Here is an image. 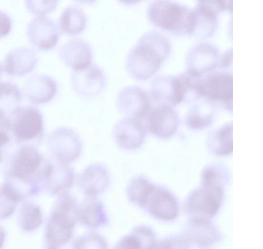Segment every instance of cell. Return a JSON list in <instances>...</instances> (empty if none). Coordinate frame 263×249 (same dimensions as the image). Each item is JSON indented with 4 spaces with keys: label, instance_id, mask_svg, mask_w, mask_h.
Returning a JSON list of instances; mask_svg holds the SVG:
<instances>
[{
    "label": "cell",
    "instance_id": "8992f818",
    "mask_svg": "<svg viewBox=\"0 0 263 249\" xmlns=\"http://www.w3.org/2000/svg\"><path fill=\"white\" fill-rule=\"evenodd\" d=\"M223 196V185L202 184L187 198L186 210L191 218L209 220L217 213Z\"/></svg>",
    "mask_w": 263,
    "mask_h": 249
},
{
    "label": "cell",
    "instance_id": "1f68e13d",
    "mask_svg": "<svg viewBox=\"0 0 263 249\" xmlns=\"http://www.w3.org/2000/svg\"><path fill=\"white\" fill-rule=\"evenodd\" d=\"M57 2V0H27L25 1V5L31 13L42 15L53 10Z\"/></svg>",
    "mask_w": 263,
    "mask_h": 249
},
{
    "label": "cell",
    "instance_id": "e575fe53",
    "mask_svg": "<svg viewBox=\"0 0 263 249\" xmlns=\"http://www.w3.org/2000/svg\"><path fill=\"white\" fill-rule=\"evenodd\" d=\"M0 36H2L10 32L12 27V20L10 15L3 10H0Z\"/></svg>",
    "mask_w": 263,
    "mask_h": 249
},
{
    "label": "cell",
    "instance_id": "44dd1931",
    "mask_svg": "<svg viewBox=\"0 0 263 249\" xmlns=\"http://www.w3.org/2000/svg\"><path fill=\"white\" fill-rule=\"evenodd\" d=\"M75 180L74 170L68 164L49 162L46 173L44 189L52 195L68 192Z\"/></svg>",
    "mask_w": 263,
    "mask_h": 249
},
{
    "label": "cell",
    "instance_id": "f546056e",
    "mask_svg": "<svg viewBox=\"0 0 263 249\" xmlns=\"http://www.w3.org/2000/svg\"><path fill=\"white\" fill-rule=\"evenodd\" d=\"M20 200L8 185L4 182L0 186V217L5 219L15 210Z\"/></svg>",
    "mask_w": 263,
    "mask_h": 249
},
{
    "label": "cell",
    "instance_id": "30bf717a",
    "mask_svg": "<svg viewBox=\"0 0 263 249\" xmlns=\"http://www.w3.org/2000/svg\"><path fill=\"white\" fill-rule=\"evenodd\" d=\"M220 55L219 50L213 44L199 42L191 47L187 54V71L195 77L201 78L218 67Z\"/></svg>",
    "mask_w": 263,
    "mask_h": 249
},
{
    "label": "cell",
    "instance_id": "4dcf8cb0",
    "mask_svg": "<svg viewBox=\"0 0 263 249\" xmlns=\"http://www.w3.org/2000/svg\"><path fill=\"white\" fill-rule=\"evenodd\" d=\"M74 249H107L106 242L99 234L92 232L80 238Z\"/></svg>",
    "mask_w": 263,
    "mask_h": 249
},
{
    "label": "cell",
    "instance_id": "7a4b0ae2",
    "mask_svg": "<svg viewBox=\"0 0 263 249\" xmlns=\"http://www.w3.org/2000/svg\"><path fill=\"white\" fill-rule=\"evenodd\" d=\"M170 50V42L166 36L155 31L146 32L129 52L127 70L136 79H148L158 71Z\"/></svg>",
    "mask_w": 263,
    "mask_h": 249
},
{
    "label": "cell",
    "instance_id": "4fadbf2b",
    "mask_svg": "<svg viewBox=\"0 0 263 249\" xmlns=\"http://www.w3.org/2000/svg\"><path fill=\"white\" fill-rule=\"evenodd\" d=\"M106 77L103 70L95 64H91L80 70H74L71 83L74 90L82 96L91 97L99 94L106 85Z\"/></svg>",
    "mask_w": 263,
    "mask_h": 249
},
{
    "label": "cell",
    "instance_id": "7c38bea8",
    "mask_svg": "<svg viewBox=\"0 0 263 249\" xmlns=\"http://www.w3.org/2000/svg\"><path fill=\"white\" fill-rule=\"evenodd\" d=\"M58 24L44 15L33 18L27 23L26 35L29 42L36 48L48 50L54 47L60 36Z\"/></svg>",
    "mask_w": 263,
    "mask_h": 249
},
{
    "label": "cell",
    "instance_id": "4316f807",
    "mask_svg": "<svg viewBox=\"0 0 263 249\" xmlns=\"http://www.w3.org/2000/svg\"><path fill=\"white\" fill-rule=\"evenodd\" d=\"M19 224L23 231L31 232L38 228L43 220L40 207L31 201H24L19 213Z\"/></svg>",
    "mask_w": 263,
    "mask_h": 249
},
{
    "label": "cell",
    "instance_id": "6da1fadb",
    "mask_svg": "<svg viewBox=\"0 0 263 249\" xmlns=\"http://www.w3.org/2000/svg\"><path fill=\"white\" fill-rule=\"evenodd\" d=\"M49 162L34 145H21L9 158L5 181L21 200L37 195L44 189Z\"/></svg>",
    "mask_w": 263,
    "mask_h": 249
},
{
    "label": "cell",
    "instance_id": "83f0119b",
    "mask_svg": "<svg viewBox=\"0 0 263 249\" xmlns=\"http://www.w3.org/2000/svg\"><path fill=\"white\" fill-rule=\"evenodd\" d=\"M147 178L138 176L133 178L126 188L127 196L132 202L142 207L146 197L153 187Z\"/></svg>",
    "mask_w": 263,
    "mask_h": 249
},
{
    "label": "cell",
    "instance_id": "d590c367",
    "mask_svg": "<svg viewBox=\"0 0 263 249\" xmlns=\"http://www.w3.org/2000/svg\"><path fill=\"white\" fill-rule=\"evenodd\" d=\"M232 60V49L231 48L220 55L218 67L221 68H228L231 66Z\"/></svg>",
    "mask_w": 263,
    "mask_h": 249
},
{
    "label": "cell",
    "instance_id": "ac0fdd59",
    "mask_svg": "<svg viewBox=\"0 0 263 249\" xmlns=\"http://www.w3.org/2000/svg\"><path fill=\"white\" fill-rule=\"evenodd\" d=\"M57 84L51 76L43 73H36L24 82V95L31 102L42 104L51 100L56 94Z\"/></svg>",
    "mask_w": 263,
    "mask_h": 249
},
{
    "label": "cell",
    "instance_id": "52a82bcc",
    "mask_svg": "<svg viewBox=\"0 0 263 249\" xmlns=\"http://www.w3.org/2000/svg\"><path fill=\"white\" fill-rule=\"evenodd\" d=\"M193 9V25L191 35L204 38L211 36L217 25L220 11H232V1L198 0Z\"/></svg>",
    "mask_w": 263,
    "mask_h": 249
},
{
    "label": "cell",
    "instance_id": "603a6c76",
    "mask_svg": "<svg viewBox=\"0 0 263 249\" xmlns=\"http://www.w3.org/2000/svg\"><path fill=\"white\" fill-rule=\"evenodd\" d=\"M57 24L60 31L70 35L77 34L85 28L87 17L80 7L70 4L61 11Z\"/></svg>",
    "mask_w": 263,
    "mask_h": 249
},
{
    "label": "cell",
    "instance_id": "9c48e42d",
    "mask_svg": "<svg viewBox=\"0 0 263 249\" xmlns=\"http://www.w3.org/2000/svg\"><path fill=\"white\" fill-rule=\"evenodd\" d=\"M47 146L56 161L65 164L75 161L79 156L82 147L78 135L67 127L57 128L51 132Z\"/></svg>",
    "mask_w": 263,
    "mask_h": 249
},
{
    "label": "cell",
    "instance_id": "f1b7e54d",
    "mask_svg": "<svg viewBox=\"0 0 263 249\" xmlns=\"http://www.w3.org/2000/svg\"><path fill=\"white\" fill-rule=\"evenodd\" d=\"M232 125L227 124L222 127L216 134L213 148L215 153L219 155H227L233 149Z\"/></svg>",
    "mask_w": 263,
    "mask_h": 249
},
{
    "label": "cell",
    "instance_id": "7402d4cb",
    "mask_svg": "<svg viewBox=\"0 0 263 249\" xmlns=\"http://www.w3.org/2000/svg\"><path fill=\"white\" fill-rule=\"evenodd\" d=\"M150 99L156 106L173 108L179 104L173 81V75H160L152 81L150 89Z\"/></svg>",
    "mask_w": 263,
    "mask_h": 249
},
{
    "label": "cell",
    "instance_id": "d6986e66",
    "mask_svg": "<svg viewBox=\"0 0 263 249\" xmlns=\"http://www.w3.org/2000/svg\"><path fill=\"white\" fill-rule=\"evenodd\" d=\"M60 58L74 70L84 69L91 64L93 51L90 44L80 38H72L59 47Z\"/></svg>",
    "mask_w": 263,
    "mask_h": 249
},
{
    "label": "cell",
    "instance_id": "8fae6325",
    "mask_svg": "<svg viewBox=\"0 0 263 249\" xmlns=\"http://www.w3.org/2000/svg\"><path fill=\"white\" fill-rule=\"evenodd\" d=\"M116 104L126 118L140 120L147 117L151 109L150 99L145 90L137 86H129L118 93Z\"/></svg>",
    "mask_w": 263,
    "mask_h": 249
},
{
    "label": "cell",
    "instance_id": "5bb4252c",
    "mask_svg": "<svg viewBox=\"0 0 263 249\" xmlns=\"http://www.w3.org/2000/svg\"><path fill=\"white\" fill-rule=\"evenodd\" d=\"M142 208L162 220H173L179 213V205L174 196L167 189L154 185L148 193Z\"/></svg>",
    "mask_w": 263,
    "mask_h": 249
},
{
    "label": "cell",
    "instance_id": "5b68a950",
    "mask_svg": "<svg viewBox=\"0 0 263 249\" xmlns=\"http://www.w3.org/2000/svg\"><path fill=\"white\" fill-rule=\"evenodd\" d=\"M6 117L17 144L34 145L33 143L40 141L43 134V121L38 108L31 105L19 106Z\"/></svg>",
    "mask_w": 263,
    "mask_h": 249
},
{
    "label": "cell",
    "instance_id": "9a60e30c",
    "mask_svg": "<svg viewBox=\"0 0 263 249\" xmlns=\"http://www.w3.org/2000/svg\"><path fill=\"white\" fill-rule=\"evenodd\" d=\"M38 61V54L27 46L15 47L5 55L0 63L1 72L11 76H21L31 71Z\"/></svg>",
    "mask_w": 263,
    "mask_h": 249
},
{
    "label": "cell",
    "instance_id": "277c9868",
    "mask_svg": "<svg viewBox=\"0 0 263 249\" xmlns=\"http://www.w3.org/2000/svg\"><path fill=\"white\" fill-rule=\"evenodd\" d=\"M150 23L155 27L177 36L190 35L193 24V9L172 0L151 2L147 10Z\"/></svg>",
    "mask_w": 263,
    "mask_h": 249
},
{
    "label": "cell",
    "instance_id": "e0dca14e",
    "mask_svg": "<svg viewBox=\"0 0 263 249\" xmlns=\"http://www.w3.org/2000/svg\"><path fill=\"white\" fill-rule=\"evenodd\" d=\"M146 129L140 120L125 118L118 121L113 130L116 143L125 150L138 148L144 142Z\"/></svg>",
    "mask_w": 263,
    "mask_h": 249
},
{
    "label": "cell",
    "instance_id": "cb8c5ba5",
    "mask_svg": "<svg viewBox=\"0 0 263 249\" xmlns=\"http://www.w3.org/2000/svg\"><path fill=\"white\" fill-rule=\"evenodd\" d=\"M219 238L218 231L209 220L199 218L190 219L187 238L189 242L206 247L217 241Z\"/></svg>",
    "mask_w": 263,
    "mask_h": 249
},
{
    "label": "cell",
    "instance_id": "ba28073f",
    "mask_svg": "<svg viewBox=\"0 0 263 249\" xmlns=\"http://www.w3.org/2000/svg\"><path fill=\"white\" fill-rule=\"evenodd\" d=\"M201 97L210 102L221 104L232 109L233 76L229 71H213L201 78Z\"/></svg>",
    "mask_w": 263,
    "mask_h": 249
},
{
    "label": "cell",
    "instance_id": "3957f363",
    "mask_svg": "<svg viewBox=\"0 0 263 249\" xmlns=\"http://www.w3.org/2000/svg\"><path fill=\"white\" fill-rule=\"evenodd\" d=\"M79 207L69 192L59 195L46 227V249H62L70 241L78 219Z\"/></svg>",
    "mask_w": 263,
    "mask_h": 249
},
{
    "label": "cell",
    "instance_id": "ffe728a7",
    "mask_svg": "<svg viewBox=\"0 0 263 249\" xmlns=\"http://www.w3.org/2000/svg\"><path fill=\"white\" fill-rule=\"evenodd\" d=\"M110 182L107 168L102 163L88 166L80 175L78 184L83 193L89 197H94L107 189Z\"/></svg>",
    "mask_w": 263,
    "mask_h": 249
},
{
    "label": "cell",
    "instance_id": "2e32d148",
    "mask_svg": "<svg viewBox=\"0 0 263 249\" xmlns=\"http://www.w3.org/2000/svg\"><path fill=\"white\" fill-rule=\"evenodd\" d=\"M147 127L150 133L160 139H168L176 132L179 124L177 112L172 107L156 106L147 115Z\"/></svg>",
    "mask_w": 263,
    "mask_h": 249
},
{
    "label": "cell",
    "instance_id": "484cf974",
    "mask_svg": "<svg viewBox=\"0 0 263 249\" xmlns=\"http://www.w3.org/2000/svg\"><path fill=\"white\" fill-rule=\"evenodd\" d=\"M0 115L8 117L19 106L21 93L18 86L9 80L0 83Z\"/></svg>",
    "mask_w": 263,
    "mask_h": 249
},
{
    "label": "cell",
    "instance_id": "d4e9b609",
    "mask_svg": "<svg viewBox=\"0 0 263 249\" xmlns=\"http://www.w3.org/2000/svg\"><path fill=\"white\" fill-rule=\"evenodd\" d=\"M78 216L82 223L93 228L104 225L107 218L103 203L94 197H89L79 206Z\"/></svg>",
    "mask_w": 263,
    "mask_h": 249
},
{
    "label": "cell",
    "instance_id": "d6a6232c",
    "mask_svg": "<svg viewBox=\"0 0 263 249\" xmlns=\"http://www.w3.org/2000/svg\"><path fill=\"white\" fill-rule=\"evenodd\" d=\"M211 120L210 115H203L196 111H193L188 116L187 123L190 128L198 129L207 126Z\"/></svg>",
    "mask_w": 263,
    "mask_h": 249
},
{
    "label": "cell",
    "instance_id": "836d02e7",
    "mask_svg": "<svg viewBox=\"0 0 263 249\" xmlns=\"http://www.w3.org/2000/svg\"><path fill=\"white\" fill-rule=\"evenodd\" d=\"M189 242L187 238H172L157 243L154 249H188Z\"/></svg>",
    "mask_w": 263,
    "mask_h": 249
}]
</instances>
